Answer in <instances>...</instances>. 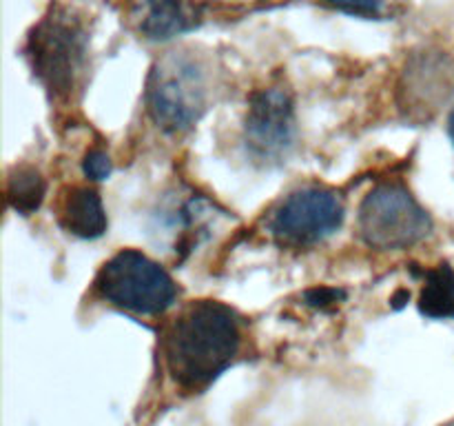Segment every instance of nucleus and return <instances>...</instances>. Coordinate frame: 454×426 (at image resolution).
I'll return each mask as SVG.
<instances>
[{
	"label": "nucleus",
	"mask_w": 454,
	"mask_h": 426,
	"mask_svg": "<svg viewBox=\"0 0 454 426\" xmlns=\"http://www.w3.org/2000/svg\"><path fill=\"white\" fill-rule=\"evenodd\" d=\"M242 346V324L222 302L200 300L186 306L164 337V359L176 384L198 390L211 384Z\"/></svg>",
	"instance_id": "1"
},
{
	"label": "nucleus",
	"mask_w": 454,
	"mask_h": 426,
	"mask_svg": "<svg viewBox=\"0 0 454 426\" xmlns=\"http://www.w3.org/2000/svg\"><path fill=\"white\" fill-rule=\"evenodd\" d=\"M211 67L193 49L164 53L146 80V106L160 129L182 133L193 127L211 102Z\"/></svg>",
	"instance_id": "2"
},
{
	"label": "nucleus",
	"mask_w": 454,
	"mask_h": 426,
	"mask_svg": "<svg viewBox=\"0 0 454 426\" xmlns=\"http://www.w3.org/2000/svg\"><path fill=\"white\" fill-rule=\"evenodd\" d=\"M89 36L82 20L67 7L49 9L47 16L31 29L27 58L35 78L53 93L69 96L87 62Z\"/></svg>",
	"instance_id": "3"
},
{
	"label": "nucleus",
	"mask_w": 454,
	"mask_h": 426,
	"mask_svg": "<svg viewBox=\"0 0 454 426\" xmlns=\"http://www.w3.org/2000/svg\"><path fill=\"white\" fill-rule=\"evenodd\" d=\"M96 291L115 309L137 315L164 313L177 297L171 275L136 248L115 253L102 266L96 278Z\"/></svg>",
	"instance_id": "4"
},
{
	"label": "nucleus",
	"mask_w": 454,
	"mask_h": 426,
	"mask_svg": "<svg viewBox=\"0 0 454 426\" xmlns=\"http://www.w3.org/2000/svg\"><path fill=\"white\" fill-rule=\"evenodd\" d=\"M433 229L426 209L402 185H380L364 198L359 231L366 244L388 251L421 242Z\"/></svg>",
	"instance_id": "5"
},
{
	"label": "nucleus",
	"mask_w": 454,
	"mask_h": 426,
	"mask_svg": "<svg viewBox=\"0 0 454 426\" xmlns=\"http://www.w3.org/2000/svg\"><path fill=\"white\" fill-rule=\"evenodd\" d=\"M344 222L340 195L319 186H306L288 195L273 211L269 229L288 247H310L335 233Z\"/></svg>",
	"instance_id": "6"
},
{
	"label": "nucleus",
	"mask_w": 454,
	"mask_h": 426,
	"mask_svg": "<svg viewBox=\"0 0 454 426\" xmlns=\"http://www.w3.org/2000/svg\"><path fill=\"white\" fill-rule=\"evenodd\" d=\"M244 138L248 151L264 162H275L288 154L295 142V105L286 87L273 84L248 98Z\"/></svg>",
	"instance_id": "7"
},
{
	"label": "nucleus",
	"mask_w": 454,
	"mask_h": 426,
	"mask_svg": "<svg viewBox=\"0 0 454 426\" xmlns=\"http://www.w3.org/2000/svg\"><path fill=\"white\" fill-rule=\"evenodd\" d=\"M129 16L149 40H168L202 22L198 0H129Z\"/></svg>",
	"instance_id": "8"
},
{
	"label": "nucleus",
	"mask_w": 454,
	"mask_h": 426,
	"mask_svg": "<svg viewBox=\"0 0 454 426\" xmlns=\"http://www.w3.org/2000/svg\"><path fill=\"white\" fill-rule=\"evenodd\" d=\"M60 222L78 238H100L106 231V213L98 191L89 186H74L67 191L60 209Z\"/></svg>",
	"instance_id": "9"
},
{
	"label": "nucleus",
	"mask_w": 454,
	"mask_h": 426,
	"mask_svg": "<svg viewBox=\"0 0 454 426\" xmlns=\"http://www.w3.org/2000/svg\"><path fill=\"white\" fill-rule=\"evenodd\" d=\"M417 304L426 318H454V269L450 264H437L426 273L424 288H421Z\"/></svg>",
	"instance_id": "10"
},
{
	"label": "nucleus",
	"mask_w": 454,
	"mask_h": 426,
	"mask_svg": "<svg viewBox=\"0 0 454 426\" xmlns=\"http://www.w3.org/2000/svg\"><path fill=\"white\" fill-rule=\"evenodd\" d=\"M47 193V182L43 173L31 164H18L7 178V202L13 211L29 216L38 211Z\"/></svg>",
	"instance_id": "11"
},
{
	"label": "nucleus",
	"mask_w": 454,
	"mask_h": 426,
	"mask_svg": "<svg viewBox=\"0 0 454 426\" xmlns=\"http://www.w3.org/2000/svg\"><path fill=\"white\" fill-rule=\"evenodd\" d=\"M322 3L340 9V12L364 18H381L388 7V0H322Z\"/></svg>",
	"instance_id": "12"
},
{
	"label": "nucleus",
	"mask_w": 454,
	"mask_h": 426,
	"mask_svg": "<svg viewBox=\"0 0 454 426\" xmlns=\"http://www.w3.org/2000/svg\"><path fill=\"white\" fill-rule=\"evenodd\" d=\"M82 171L89 180H105L111 173V160L102 149H91L82 160Z\"/></svg>",
	"instance_id": "13"
},
{
	"label": "nucleus",
	"mask_w": 454,
	"mask_h": 426,
	"mask_svg": "<svg viewBox=\"0 0 454 426\" xmlns=\"http://www.w3.org/2000/svg\"><path fill=\"white\" fill-rule=\"evenodd\" d=\"M306 304L315 306V309H331L337 306L346 297V293L341 288H331V287H317L306 291Z\"/></svg>",
	"instance_id": "14"
},
{
	"label": "nucleus",
	"mask_w": 454,
	"mask_h": 426,
	"mask_svg": "<svg viewBox=\"0 0 454 426\" xmlns=\"http://www.w3.org/2000/svg\"><path fill=\"white\" fill-rule=\"evenodd\" d=\"M448 133H450V138H452V142H454V106H452V111H450V118H448Z\"/></svg>",
	"instance_id": "15"
}]
</instances>
